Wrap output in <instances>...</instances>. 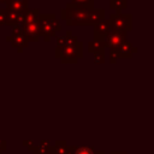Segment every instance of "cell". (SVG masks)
<instances>
[{
    "label": "cell",
    "instance_id": "obj_3",
    "mask_svg": "<svg viewBox=\"0 0 154 154\" xmlns=\"http://www.w3.org/2000/svg\"><path fill=\"white\" fill-rule=\"evenodd\" d=\"M109 24L112 30H118V31H129L131 30L132 25V16L130 13H122V12H116L112 13L108 18Z\"/></svg>",
    "mask_w": 154,
    "mask_h": 154
},
{
    "label": "cell",
    "instance_id": "obj_18",
    "mask_svg": "<svg viewBox=\"0 0 154 154\" xmlns=\"http://www.w3.org/2000/svg\"><path fill=\"white\" fill-rule=\"evenodd\" d=\"M95 54V61L96 63H103V54L102 52H97V53H94Z\"/></svg>",
    "mask_w": 154,
    "mask_h": 154
},
{
    "label": "cell",
    "instance_id": "obj_4",
    "mask_svg": "<svg viewBox=\"0 0 154 154\" xmlns=\"http://www.w3.org/2000/svg\"><path fill=\"white\" fill-rule=\"evenodd\" d=\"M63 58V61H76L82 53V43L77 42L75 45H65L63 47H57V53Z\"/></svg>",
    "mask_w": 154,
    "mask_h": 154
},
{
    "label": "cell",
    "instance_id": "obj_21",
    "mask_svg": "<svg viewBox=\"0 0 154 154\" xmlns=\"http://www.w3.org/2000/svg\"><path fill=\"white\" fill-rule=\"evenodd\" d=\"M12 1H17V0H7V2H12ZM6 2V4H7Z\"/></svg>",
    "mask_w": 154,
    "mask_h": 154
},
{
    "label": "cell",
    "instance_id": "obj_19",
    "mask_svg": "<svg viewBox=\"0 0 154 154\" xmlns=\"http://www.w3.org/2000/svg\"><path fill=\"white\" fill-rule=\"evenodd\" d=\"M57 43H58V47L65 46V37H57Z\"/></svg>",
    "mask_w": 154,
    "mask_h": 154
},
{
    "label": "cell",
    "instance_id": "obj_8",
    "mask_svg": "<svg viewBox=\"0 0 154 154\" xmlns=\"http://www.w3.org/2000/svg\"><path fill=\"white\" fill-rule=\"evenodd\" d=\"M7 41L11 42V45L16 48H18V51H22L23 48H25L29 43L26 36L24 35V32H20V34H12L11 36L7 37Z\"/></svg>",
    "mask_w": 154,
    "mask_h": 154
},
{
    "label": "cell",
    "instance_id": "obj_13",
    "mask_svg": "<svg viewBox=\"0 0 154 154\" xmlns=\"http://www.w3.org/2000/svg\"><path fill=\"white\" fill-rule=\"evenodd\" d=\"M103 48H105L103 41H96V40H94V41L89 42V45H88V49H89V52H93V53L102 52Z\"/></svg>",
    "mask_w": 154,
    "mask_h": 154
},
{
    "label": "cell",
    "instance_id": "obj_7",
    "mask_svg": "<svg viewBox=\"0 0 154 154\" xmlns=\"http://www.w3.org/2000/svg\"><path fill=\"white\" fill-rule=\"evenodd\" d=\"M112 30L109 20L108 19H102L94 24V40L96 41H103L106 35Z\"/></svg>",
    "mask_w": 154,
    "mask_h": 154
},
{
    "label": "cell",
    "instance_id": "obj_5",
    "mask_svg": "<svg viewBox=\"0 0 154 154\" xmlns=\"http://www.w3.org/2000/svg\"><path fill=\"white\" fill-rule=\"evenodd\" d=\"M125 41H126V31L111 30L103 38V45L105 47H108L109 49H116Z\"/></svg>",
    "mask_w": 154,
    "mask_h": 154
},
{
    "label": "cell",
    "instance_id": "obj_12",
    "mask_svg": "<svg viewBox=\"0 0 154 154\" xmlns=\"http://www.w3.org/2000/svg\"><path fill=\"white\" fill-rule=\"evenodd\" d=\"M128 7V0H109V8L116 12H122Z\"/></svg>",
    "mask_w": 154,
    "mask_h": 154
},
{
    "label": "cell",
    "instance_id": "obj_11",
    "mask_svg": "<svg viewBox=\"0 0 154 154\" xmlns=\"http://www.w3.org/2000/svg\"><path fill=\"white\" fill-rule=\"evenodd\" d=\"M5 14H6V22H5V25H11V26H14L17 25V18H18V12L13 11V10H10V8H5Z\"/></svg>",
    "mask_w": 154,
    "mask_h": 154
},
{
    "label": "cell",
    "instance_id": "obj_20",
    "mask_svg": "<svg viewBox=\"0 0 154 154\" xmlns=\"http://www.w3.org/2000/svg\"><path fill=\"white\" fill-rule=\"evenodd\" d=\"M0 2H1V4H6V2H7V0H0Z\"/></svg>",
    "mask_w": 154,
    "mask_h": 154
},
{
    "label": "cell",
    "instance_id": "obj_9",
    "mask_svg": "<svg viewBox=\"0 0 154 154\" xmlns=\"http://www.w3.org/2000/svg\"><path fill=\"white\" fill-rule=\"evenodd\" d=\"M29 0H17V1H12V2H7V8L13 10L18 13H24L29 7H28Z\"/></svg>",
    "mask_w": 154,
    "mask_h": 154
},
{
    "label": "cell",
    "instance_id": "obj_1",
    "mask_svg": "<svg viewBox=\"0 0 154 154\" xmlns=\"http://www.w3.org/2000/svg\"><path fill=\"white\" fill-rule=\"evenodd\" d=\"M89 12L90 8L69 2L65 8H61L60 18L67 25H89Z\"/></svg>",
    "mask_w": 154,
    "mask_h": 154
},
{
    "label": "cell",
    "instance_id": "obj_14",
    "mask_svg": "<svg viewBox=\"0 0 154 154\" xmlns=\"http://www.w3.org/2000/svg\"><path fill=\"white\" fill-rule=\"evenodd\" d=\"M71 2L75 5H79V6L90 8V10L94 8V0H71Z\"/></svg>",
    "mask_w": 154,
    "mask_h": 154
},
{
    "label": "cell",
    "instance_id": "obj_6",
    "mask_svg": "<svg viewBox=\"0 0 154 154\" xmlns=\"http://www.w3.org/2000/svg\"><path fill=\"white\" fill-rule=\"evenodd\" d=\"M22 29H23V32L26 36L29 42H37L40 40V37H41V28H40L38 20L34 22V23H29V24H23Z\"/></svg>",
    "mask_w": 154,
    "mask_h": 154
},
{
    "label": "cell",
    "instance_id": "obj_2",
    "mask_svg": "<svg viewBox=\"0 0 154 154\" xmlns=\"http://www.w3.org/2000/svg\"><path fill=\"white\" fill-rule=\"evenodd\" d=\"M38 24L41 28V36L45 37V41H49L52 36H55V34L61 30L60 22L55 18L53 13L40 14Z\"/></svg>",
    "mask_w": 154,
    "mask_h": 154
},
{
    "label": "cell",
    "instance_id": "obj_16",
    "mask_svg": "<svg viewBox=\"0 0 154 154\" xmlns=\"http://www.w3.org/2000/svg\"><path fill=\"white\" fill-rule=\"evenodd\" d=\"M73 154H94V152L90 149V148H87V147H81L78 148Z\"/></svg>",
    "mask_w": 154,
    "mask_h": 154
},
{
    "label": "cell",
    "instance_id": "obj_17",
    "mask_svg": "<svg viewBox=\"0 0 154 154\" xmlns=\"http://www.w3.org/2000/svg\"><path fill=\"white\" fill-rule=\"evenodd\" d=\"M5 22H6L5 8H0V25H5Z\"/></svg>",
    "mask_w": 154,
    "mask_h": 154
},
{
    "label": "cell",
    "instance_id": "obj_10",
    "mask_svg": "<svg viewBox=\"0 0 154 154\" xmlns=\"http://www.w3.org/2000/svg\"><path fill=\"white\" fill-rule=\"evenodd\" d=\"M38 16H40V11L38 8H28L24 12V24H29V23H34L38 20Z\"/></svg>",
    "mask_w": 154,
    "mask_h": 154
},
{
    "label": "cell",
    "instance_id": "obj_15",
    "mask_svg": "<svg viewBox=\"0 0 154 154\" xmlns=\"http://www.w3.org/2000/svg\"><path fill=\"white\" fill-rule=\"evenodd\" d=\"M64 37H65V45H75V43L78 42V41H77V37L73 36L71 31H67Z\"/></svg>",
    "mask_w": 154,
    "mask_h": 154
}]
</instances>
